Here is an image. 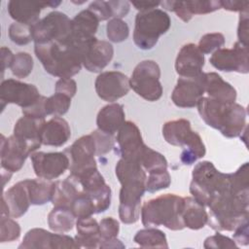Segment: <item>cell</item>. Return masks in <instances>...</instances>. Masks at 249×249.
Listing matches in <instances>:
<instances>
[{"instance_id": "1", "label": "cell", "mask_w": 249, "mask_h": 249, "mask_svg": "<svg viewBox=\"0 0 249 249\" xmlns=\"http://www.w3.org/2000/svg\"><path fill=\"white\" fill-rule=\"evenodd\" d=\"M207 224L217 231H232L249 218L248 162L231 173L230 183L207 205Z\"/></svg>"}, {"instance_id": "2", "label": "cell", "mask_w": 249, "mask_h": 249, "mask_svg": "<svg viewBox=\"0 0 249 249\" xmlns=\"http://www.w3.org/2000/svg\"><path fill=\"white\" fill-rule=\"evenodd\" d=\"M115 174L122 186L119 196V218L125 225L134 224L140 218L147 172L137 161L120 160L115 166Z\"/></svg>"}, {"instance_id": "3", "label": "cell", "mask_w": 249, "mask_h": 249, "mask_svg": "<svg viewBox=\"0 0 249 249\" xmlns=\"http://www.w3.org/2000/svg\"><path fill=\"white\" fill-rule=\"evenodd\" d=\"M203 122L227 138L238 137L246 128L247 112L244 106L201 97L196 105Z\"/></svg>"}, {"instance_id": "4", "label": "cell", "mask_w": 249, "mask_h": 249, "mask_svg": "<svg viewBox=\"0 0 249 249\" xmlns=\"http://www.w3.org/2000/svg\"><path fill=\"white\" fill-rule=\"evenodd\" d=\"M34 53L46 72L59 79L72 78L83 66L79 49L71 40L34 44Z\"/></svg>"}, {"instance_id": "5", "label": "cell", "mask_w": 249, "mask_h": 249, "mask_svg": "<svg viewBox=\"0 0 249 249\" xmlns=\"http://www.w3.org/2000/svg\"><path fill=\"white\" fill-rule=\"evenodd\" d=\"M184 197L175 194H164L152 198L141 206V222L146 228L163 226L171 231L185 229L182 219Z\"/></svg>"}, {"instance_id": "6", "label": "cell", "mask_w": 249, "mask_h": 249, "mask_svg": "<svg viewBox=\"0 0 249 249\" xmlns=\"http://www.w3.org/2000/svg\"><path fill=\"white\" fill-rule=\"evenodd\" d=\"M161 131L168 144L182 148L180 160L184 164L191 165L205 156L206 148L202 138L192 129L190 121L177 119L166 122Z\"/></svg>"}, {"instance_id": "7", "label": "cell", "mask_w": 249, "mask_h": 249, "mask_svg": "<svg viewBox=\"0 0 249 249\" xmlns=\"http://www.w3.org/2000/svg\"><path fill=\"white\" fill-rule=\"evenodd\" d=\"M230 178L231 173L219 171L213 162L199 161L192 172L190 193L196 201L207 207L211 198L229 184Z\"/></svg>"}, {"instance_id": "8", "label": "cell", "mask_w": 249, "mask_h": 249, "mask_svg": "<svg viewBox=\"0 0 249 249\" xmlns=\"http://www.w3.org/2000/svg\"><path fill=\"white\" fill-rule=\"evenodd\" d=\"M170 26V17L161 9L138 12L134 21L133 42L140 50H151L157 45L160 37L169 30Z\"/></svg>"}, {"instance_id": "9", "label": "cell", "mask_w": 249, "mask_h": 249, "mask_svg": "<svg viewBox=\"0 0 249 249\" xmlns=\"http://www.w3.org/2000/svg\"><path fill=\"white\" fill-rule=\"evenodd\" d=\"M68 178L77 185L80 192L91 198L96 213L105 212L110 207L112 190L98 171L97 166L88 168L79 173H70Z\"/></svg>"}, {"instance_id": "10", "label": "cell", "mask_w": 249, "mask_h": 249, "mask_svg": "<svg viewBox=\"0 0 249 249\" xmlns=\"http://www.w3.org/2000/svg\"><path fill=\"white\" fill-rule=\"evenodd\" d=\"M160 78V68L159 64L151 59L142 60L134 67L129 78L130 89L147 101H158L163 91Z\"/></svg>"}, {"instance_id": "11", "label": "cell", "mask_w": 249, "mask_h": 249, "mask_svg": "<svg viewBox=\"0 0 249 249\" xmlns=\"http://www.w3.org/2000/svg\"><path fill=\"white\" fill-rule=\"evenodd\" d=\"M34 44L68 42L72 38V19L62 12L53 11L32 25Z\"/></svg>"}, {"instance_id": "12", "label": "cell", "mask_w": 249, "mask_h": 249, "mask_svg": "<svg viewBox=\"0 0 249 249\" xmlns=\"http://www.w3.org/2000/svg\"><path fill=\"white\" fill-rule=\"evenodd\" d=\"M75 45L79 49L82 65L86 70L92 73L101 72L111 62L114 56L113 45L108 41L99 40L96 37Z\"/></svg>"}, {"instance_id": "13", "label": "cell", "mask_w": 249, "mask_h": 249, "mask_svg": "<svg viewBox=\"0 0 249 249\" xmlns=\"http://www.w3.org/2000/svg\"><path fill=\"white\" fill-rule=\"evenodd\" d=\"M209 61L217 70L247 74L249 72L248 46L235 42L231 49L221 48L214 52Z\"/></svg>"}, {"instance_id": "14", "label": "cell", "mask_w": 249, "mask_h": 249, "mask_svg": "<svg viewBox=\"0 0 249 249\" xmlns=\"http://www.w3.org/2000/svg\"><path fill=\"white\" fill-rule=\"evenodd\" d=\"M40 96L38 89L32 84L16 79H7L1 83L0 102L2 111L7 104H16L21 109H25L33 105Z\"/></svg>"}, {"instance_id": "15", "label": "cell", "mask_w": 249, "mask_h": 249, "mask_svg": "<svg viewBox=\"0 0 249 249\" xmlns=\"http://www.w3.org/2000/svg\"><path fill=\"white\" fill-rule=\"evenodd\" d=\"M33 153L34 152L32 151L31 147L25 140L14 134L8 138L1 134V169L10 171L12 173L19 171L22 168L26 159Z\"/></svg>"}, {"instance_id": "16", "label": "cell", "mask_w": 249, "mask_h": 249, "mask_svg": "<svg viewBox=\"0 0 249 249\" xmlns=\"http://www.w3.org/2000/svg\"><path fill=\"white\" fill-rule=\"evenodd\" d=\"M30 159L35 175L46 180L58 178L70 166L69 156L64 152H34Z\"/></svg>"}, {"instance_id": "17", "label": "cell", "mask_w": 249, "mask_h": 249, "mask_svg": "<svg viewBox=\"0 0 249 249\" xmlns=\"http://www.w3.org/2000/svg\"><path fill=\"white\" fill-rule=\"evenodd\" d=\"M19 249H63V248H80L74 237L61 232H51L44 229L34 228L29 230L21 243Z\"/></svg>"}, {"instance_id": "18", "label": "cell", "mask_w": 249, "mask_h": 249, "mask_svg": "<svg viewBox=\"0 0 249 249\" xmlns=\"http://www.w3.org/2000/svg\"><path fill=\"white\" fill-rule=\"evenodd\" d=\"M205 92L204 72L197 77H179L171 93L173 104L179 108L196 107Z\"/></svg>"}, {"instance_id": "19", "label": "cell", "mask_w": 249, "mask_h": 249, "mask_svg": "<svg viewBox=\"0 0 249 249\" xmlns=\"http://www.w3.org/2000/svg\"><path fill=\"white\" fill-rule=\"evenodd\" d=\"M94 88L100 99L113 103L128 93L129 78L120 71L101 72L95 79Z\"/></svg>"}, {"instance_id": "20", "label": "cell", "mask_w": 249, "mask_h": 249, "mask_svg": "<svg viewBox=\"0 0 249 249\" xmlns=\"http://www.w3.org/2000/svg\"><path fill=\"white\" fill-rule=\"evenodd\" d=\"M70 156V173L75 174L88 168L95 167L96 146L91 133L83 135L69 147L67 150Z\"/></svg>"}, {"instance_id": "21", "label": "cell", "mask_w": 249, "mask_h": 249, "mask_svg": "<svg viewBox=\"0 0 249 249\" xmlns=\"http://www.w3.org/2000/svg\"><path fill=\"white\" fill-rule=\"evenodd\" d=\"M116 141L121 158L139 161L146 145L143 141L141 131L135 123L131 121L124 122L117 132Z\"/></svg>"}, {"instance_id": "22", "label": "cell", "mask_w": 249, "mask_h": 249, "mask_svg": "<svg viewBox=\"0 0 249 249\" xmlns=\"http://www.w3.org/2000/svg\"><path fill=\"white\" fill-rule=\"evenodd\" d=\"M30 205L27 179H24L16 183L3 193L1 215L20 218L27 212Z\"/></svg>"}, {"instance_id": "23", "label": "cell", "mask_w": 249, "mask_h": 249, "mask_svg": "<svg viewBox=\"0 0 249 249\" xmlns=\"http://www.w3.org/2000/svg\"><path fill=\"white\" fill-rule=\"evenodd\" d=\"M61 1H27V0H11L7 4L10 17L19 23L34 25L39 21L41 11L46 7L56 8Z\"/></svg>"}, {"instance_id": "24", "label": "cell", "mask_w": 249, "mask_h": 249, "mask_svg": "<svg viewBox=\"0 0 249 249\" xmlns=\"http://www.w3.org/2000/svg\"><path fill=\"white\" fill-rule=\"evenodd\" d=\"M204 54L194 43L182 46L175 59V71L179 77L193 78L202 74L204 66Z\"/></svg>"}, {"instance_id": "25", "label": "cell", "mask_w": 249, "mask_h": 249, "mask_svg": "<svg viewBox=\"0 0 249 249\" xmlns=\"http://www.w3.org/2000/svg\"><path fill=\"white\" fill-rule=\"evenodd\" d=\"M99 19L89 9L83 10L72 18V42L81 44L95 37Z\"/></svg>"}, {"instance_id": "26", "label": "cell", "mask_w": 249, "mask_h": 249, "mask_svg": "<svg viewBox=\"0 0 249 249\" xmlns=\"http://www.w3.org/2000/svg\"><path fill=\"white\" fill-rule=\"evenodd\" d=\"M125 122V113L124 106L120 103H109L103 106L96 116L97 129L114 135L119 131Z\"/></svg>"}, {"instance_id": "27", "label": "cell", "mask_w": 249, "mask_h": 249, "mask_svg": "<svg viewBox=\"0 0 249 249\" xmlns=\"http://www.w3.org/2000/svg\"><path fill=\"white\" fill-rule=\"evenodd\" d=\"M71 137V129L66 120L61 117H53L45 123L42 132V145L61 147Z\"/></svg>"}, {"instance_id": "28", "label": "cell", "mask_w": 249, "mask_h": 249, "mask_svg": "<svg viewBox=\"0 0 249 249\" xmlns=\"http://www.w3.org/2000/svg\"><path fill=\"white\" fill-rule=\"evenodd\" d=\"M45 123V119L22 116L15 124L13 134L25 140L35 152L42 145L41 132Z\"/></svg>"}, {"instance_id": "29", "label": "cell", "mask_w": 249, "mask_h": 249, "mask_svg": "<svg viewBox=\"0 0 249 249\" xmlns=\"http://www.w3.org/2000/svg\"><path fill=\"white\" fill-rule=\"evenodd\" d=\"M205 76V92L207 97L226 103H233L236 100V89L226 82L216 72H206Z\"/></svg>"}, {"instance_id": "30", "label": "cell", "mask_w": 249, "mask_h": 249, "mask_svg": "<svg viewBox=\"0 0 249 249\" xmlns=\"http://www.w3.org/2000/svg\"><path fill=\"white\" fill-rule=\"evenodd\" d=\"M76 229L77 234L74 238L80 248H99V224L94 218L89 216L77 219Z\"/></svg>"}, {"instance_id": "31", "label": "cell", "mask_w": 249, "mask_h": 249, "mask_svg": "<svg viewBox=\"0 0 249 249\" xmlns=\"http://www.w3.org/2000/svg\"><path fill=\"white\" fill-rule=\"evenodd\" d=\"M182 219L185 228L197 231L207 224L208 213L205 206L196 201L193 196H185Z\"/></svg>"}, {"instance_id": "32", "label": "cell", "mask_w": 249, "mask_h": 249, "mask_svg": "<svg viewBox=\"0 0 249 249\" xmlns=\"http://www.w3.org/2000/svg\"><path fill=\"white\" fill-rule=\"evenodd\" d=\"M31 205H43L52 201L55 182L42 178L27 179Z\"/></svg>"}, {"instance_id": "33", "label": "cell", "mask_w": 249, "mask_h": 249, "mask_svg": "<svg viewBox=\"0 0 249 249\" xmlns=\"http://www.w3.org/2000/svg\"><path fill=\"white\" fill-rule=\"evenodd\" d=\"M76 217L68 207L53 206L48 215L49 228L54 232L70 231L76 224Z\"/></svg>"}, {"instance_id": "34", "label": "cell", "mask_w": 249, "mask_h": 249, "mask_svg": "<svg viewBox=\"0 0 249 249\" xmlns=\"http://www.w3.org/2000/svg\"><path fill=\"white\" fill-rule=\"evenodd\" d=\"M80 193L77 185L68 177L64 180L55 181L54 192L52 198L53 206H63L70 208L73 200Z\"/></svg>"}, {"instance_id": "35", "label": "cell", "mask_w": 249, "mask_h": 249, "mask_svg": "<svg viewBox=\"0 0 249 249\" xmlns=\"http://www.w3.org/2000/svg\"><path fill=\"white\" fill-rule=\"evenodd\" d=\"M133 241L142 248H168L164 232L153 227L139 230L135 233Z\"/></svg>"}, {"instance_id": "36", "label": "cell", "mask_w": 249, "mask_h": 249, "mask_svg": "<svg viewBox=\"0 0 249 249\" xmlns=\"http://www.w3.org/2000/svg\"><path fill=\"white\" fill-rule=\"evenodd\" d=\"M139 161L144 170L148 173L167 169V160L165 157L147 145L141 154Z\"/></svg>"}, {"instance_id": "37", "label": "cell", "mask_w": 249, "mask_h": 249, "mask_svg": "<svg viewBox=\"0 0 249 249\" xmlns=\"http://www.w3.org/2000/svg\"><path fill=\"white\" fill-rule=\"evenodd\" d=\"M71 97L63 93L54 92L53 95L47 97L46 112L47 116L61 117L68 112L71 106Z\"/></svg>"}, {"instance_id": "38", "label": "cell", "mask_w": 249, "mask_h": 249, "mask_svg": "<svg viewBox=\"0 0 249 249\" xmlns=\"http://www.w3.org/2000/svg\"><path fill=\"white\" fill-rule=\"evenodd\" d=\"M33 65L34 62L31 54L26 52H19L15 54L10 69L16 78L24 79L31 74Z\"/></svg>"}, {"instance_id": "39", "label": "cell", "mask_w": 249, "mask_h": 249, "mask_svg": "<svg viewBox=\"0 0 249 249\" xmlns=\"http://www.w3.org/2000/svg\"><path fill=\"white\" fill-rule=\"evenodd\" d=\"M106 35L109 41L113 43H121L127 39L129 35V27L122 18H111L106 25Z\"/></svg>"}, {"instance_id": "40", "label": "cell", "mask_w": 249, "mask_h": 249, "mask_svg": "<svg viewBox=\"0 0 249 249\" xmlns=\"http://www.w3.org/2000/svg\"><path fill=\"white\" fill-rule=\"evenodd\" d=\"M70 209L72 210L77 219L89 217L96 213L95 206L91 198L82 192H80L75 197L70 206Z\"/></svg>"}, {"instance_id": "41", "label": "cell", "mask_w": 249, "mask_h": 249, "mask_svg": "<svg viewBox=\"0 0 249 249\" xmlns=\"http://www.w3.org/2000/svg\"><path fill=\"white\" fill-rule=\"evenodd\" d=\"M20 226L10 216L1 215L0 219V242H12L20 236Z\"/></svg>"}, {"instance_id": "42", "label": "cell", "mask_w": 249, "mask_h": 249, "mask_svg": "<svg viewBox=\"0 0 249 249\" xmlns=\"http://www.w3.org/2000/svg\"><path fill=\"white\" fill-rule=\"evenodd\" d=\"M9 38L17 45L23 46L33 41L32 26L14 21L9 27Z\"/></svg>"}, {"instance_id": "43", "label": "cell", "mask_w": 249, "mask_h": 249, "mask_svg": "<svg viewBox=\"0 0 249 249\" xmlns=\"http://www.w3.org/2000/svg\"><path fill=\"white\" fill-rule=\"evenodd\" d=\"M225 36L220 32L206 33L198 41L197 48L203 54L213 53L225 45Z\"/></svg>"}, {"instance_id": "44", "label": "cell", "mask_w": 249, "mask_h": 249, "mask_svg": "<svg viewBox=\"0 0 249 249\" xmlns=\"http://www.w3.org/2000/svg\"><path fill=\"white\" fill-rule=\"evenodd\" d=\"M171 184V176L167 169L148 173L146 180V192L155 193L166 189Z\"/></svg>"}, {"instance_id": "45", "label": "cell", "mask_w": 249, "mask_h": 249, "mask_svg": "<svg viewBox=\"0 0 249 249\" xmlns=\"http://www.w3.org/2000/svg\"><path fill=\"white\" fill-rule=\"evenodd\" d=\"M185 5L192 17L195 15L210 14L221 9V2L217 0L185 1Z\"/></svg>"}, {"instance_id": "46", "label": "cell", "mask_w": 249, "mask_h": 249, "mask_svg": "<svg viewBox=\"0 0 249 249\" xmlns=\"http://www.w3.org/2000/svg\"><path fill=\"white\" fill-rule=\"evenodd\" d=\"M94 138L96 146V156H103L109 153L115 145L114 135L105 133L99 129L90 132Z\"/></svg>"}, {"instance_id": "47", "label": "cell", "mask_w": 249, "mask_h": 249, "mask_svg": "<svg viewBox=\"0 0 249 249\" xmlns=\"http://www.w3.org/2000/svg\"><path fill=\"white\" fill-rule=\"evenodd\" d=\"M120 231L119 221L113 217H105L99 222V234L101 240L111 239L118 236Z\"/></svg>"}, {"instance_id": "48", "label": "cell", "mask_w": 249, "mask_h": 249, "mask_svg": "<svg viewBox=\"0 0 249 249\" xmlns=\"http://www.w3.org/2000/svg\"><path fill=\"white\" fill-rule=\"evenodd\" d=\"M203 247L206 249H225V248H238V245L234 242L233 239L223 235L221 233H216L214 235L208 236L203 243Z\"/></svg>"}, {"instance_id": "49", "label": "cell", "mask_w": 249, "mask_h": 249, "mask_svg": "<svg viewBox=\"0 0 249 249\" xmlns=\"http://www.w3.org/2000/svg\"><path fill=\"white\" fill-rule=\"evenodd\" d=\"M99 19V21L114 18V12L110 1H93L88 7Z\"/></svg>"}, {"instance_id": "50", "label": "cell", "mask_w": 249, "mask_h": 249, "mask_svg": "<svg viewBox=\"0 0 249 249\" xmlns=\"http://www.w3.org/2000/svg\"><path fill=\"white\" fill-rule=\"evenodd\" d=\"M46 100H47V97L44 95H41L40 98L33 105L25 109H22L23 116L38 118V119H45V117H47Z\"/></svg>"}, {"instance_id": "51", "label": "cell", "mask_w": 249, "mask_h": 249, "mask_svg": "<svg viewBox=\"0 0 249 249\" xmlns=\"http://www.w3.org/2000/svg\"><path fill=\"white\" fill-rule=\"evenodd\" d=\"M54 92L63 93L72 98L77 92V83L72 78H61L55 83Z\"/></svg>"}, {"instance_id": "52", "label": "cell", "mask_w": 249, "mask_h": 249, "mask_svg": "<svg viewBox=\"0 0 249 249\" xmlns=\"http://www.w3.org/2000/svg\"><path fill=\"white\" fill-rule=\"evenodd\" d=\"M248 11L239 13V19L237 25V42L244 46H248Z\"/></svg>"}, {"instance_id": "53", "label": "cell", "mask_w": 249, "mask_h": 249, "mask_svg": "<svg viewBox=\"0 0 249 249\" xmlns=\"http://www.w3.org/2000/svg\"><path fill=\"white\" fill-rule=\"evenodd\" d=\"M233 240L236 244L247 246L249 244V231H248V221L239 225L234 229Z\"/></svg>"}, {"instance_id": "54", "label": "cell", "mask_w": 249, "mask_h": 249, "mask_svg": "<svg viewBox=\"0 0 249 249\" xmlns=\"http://www.w3.org/2000/svg\"><path fill=\"white\" fill-rule=\"evenodd\" d=\"M221 9H225L231 12H238L243 13L247 12L249 8L248 1H220Z\"/></svg>"}, {"instance_id": "55", "label": "cell", "mask_w": 249, "mask_h": 249, "mask_svg": "<svg viewBox=\"0 0 249 249\" xmlns=\"http://www.w3.org/2000/svg\"><path fill=\"white\" fill-rule=\"evenodd\" d=\"M15 54L12 53V51L9 48L2 47L1 48V61H2V73L7 68H10L12 65V62L14 60Z\"/></svg>"}, {"instance_id": "56", "label": "cell", "mask_w": 249, "mask_h": 249, "mask_svg": "<svg viewBox=\"0 0 249 249\" xmlns=\"http://www.w3.org/2000/svg\"><path fill=\"white\" fill-rule=\"evenodd\" d=\"M160 2H152V1H132L130 4L138 11V12H143V11H148L152 9H156Z\"/></svg>"}, {"instance_id": "57", "label": "cell", "mask_w": 249, "mask_h": 249, "mask_svg": "<svg viewBox=\"0 0 249 249\" xmlns=\"http://www.w3.org/2000/svg\"><path fill=\"white\" fill-rule=\"evenodd\" d=\"M124 244L122 243L121 240H119L117 237L101 240L99 244V248H124Z\"/></svg>"}, {"instance_id": "58", "label": "cell", "mask_w": 249, "mask_h": 249, "mask_svg": "<svg viewBox=\"0 0 249 249\" xmlns=\"http://www.w3.org/2000/svg\"><path fill=\"white\" fill-rule=\"evenodd\" d=\"M12 172L10 171H7V170H4L2 169V179H3V188L5 187L6 183L10 181V178L12 177Z\"/></svg>"}]
</instances>
